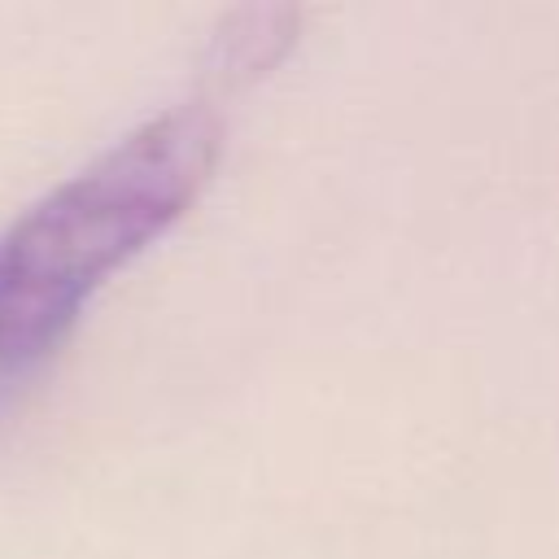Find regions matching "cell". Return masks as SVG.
Returning <instances> with one entry per match:
<instances>
[{
	"label": "cell",
	"instance_id": "cell-1",
	"mask_svg": "<svg viewBox=\"0 0 559 559\" xmlns=\"http://www.w3.org/2000/svg\"><path fill=\"white\" fill-rule=\"evenodd\" d=\"M293 35V9L231 13L197 92L131 127L0 227V419L74 336L100 284L197 205L227 144V100L262 79Z\"/></svg>",
	"mask_w": 559,
	"mask_h": 559
}]
</instances>
